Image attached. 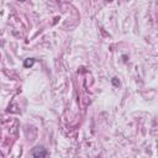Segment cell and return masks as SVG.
<instances>
[{
  "label": "cell",
  "instance_id": "cell-1",
  "mask_svg": "<svg viewBox=\"0 0 158 158\" xmlns=\"http://www.w3.org/2000/svg\"><path fill=\"white\" fill-rule=\"evenodd\" d=\"M47 156V151L43 146H36L32 149V157L33 158H46Z\"/></svg>",
  "mask_w": 158,
  "mask_h": 158
},
{
  "label": "cell",
  "instance_id": "cell-3",
  "mask_svg": "<svg viewBox=\"0 0 158 158\" xmlns=\"http://www.w3.org/2000/svg\"><path fill=\"white\" fill-rule=\"evenodd\" d=\"M112 84H114L115 86H117V85L120 84V81L117 80V78H112Z\"/></svg>",
  "mask_w": 158,
  "mask_h": 158
},
{
  "label": "cell",
  "instance_id": "cell-2",
  "mask_svg": "<svg viewBox=\"0 0 158 158\" xmlns=\"http://www.w3.org/2000/svg\"><path fill=\"white\" fill-rule=\"evenodd\" d=\"M35 64V59L33 58H27V59H25V62H23V67L25 68H30V67H32Z\"/></svg>",
  "mask_w": 158,
  "mask_h": 158
}]
</instances>
